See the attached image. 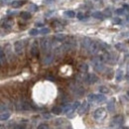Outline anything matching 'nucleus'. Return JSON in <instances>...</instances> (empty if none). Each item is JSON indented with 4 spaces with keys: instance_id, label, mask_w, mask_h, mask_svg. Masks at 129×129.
Wrapping results in <instances>:
<instances>
[{
    "instance_id": "37",
    "label": "nucleus",
    "mask_w": 129,
    "mask_h": 129,
    "mask_svg": "<svg viewBox=\"0 0 129 129\" xmlns=\"http://www.w3.org/2000/svg\"><path fill=\"white\" fill-rule=\"evenodd\" d=\"M121 46H122L121 44H117V45H116L115 47H116V48L118 49V50H120V51H121V50H122V47H121Z\"/></svg>"
},
{
    "instance_id": "18",
    "label": "nucleus",
    "mask_w": 129,
    "mask_h": 129,
    "mask_svg": "<svg viewBox=\"0 0 129 129\" xmlns=\"http://www.w3.org/2000/svg\"><path fill=\"white\" fill-rule=\"evenodd\" d=\"M91 15H92L93 18L98 19V20H103V19H104V15H103L102 13H100L99 11H95V12H93Z\"/></svg>"
},
{
    "instance_id": "20",
    "label": "nucleus",
    "mask_w": 129,
    "mask_h": 129,
    "mask_svg": "<svg viewBox=\"0 0 129 129\" xmlns=\"http://www.w3.org/2000/svg\"><path fill=\"white\" fill-rule=\"evenodd\" d=\"M10 117V113L9 112H3L0 114V121H5L7 119H9Z\"/></svg>"
},
{
    "instance_id": "6",
    "label": "nucleus",
    "mask_w": 129,
    "mask_h": 129,
    "mask_svg": "<svg viewBox=\"0 0 129 129\" xmlns=\"http://www.w3.org/2000/svg\"><path fill=\"white\" fill-rule=\"evenodd\" d=\"M123 123H124V117L122 115H116V116L113 117L112 120H111V125H114V126L121 125Z\"/></svg>"
},
{
    "instance_id": "21",
    "label": "nucleus",
    "mask_w": 129,
    "mask_h": 129,
    "mask_svg": "<svg viewBox=\"0 0 129 129\" xmlns=\"http://www.w3.org/2000/svg\"><path fill=\"white\" fill-rule=\"evenodd\" d=\"M52 112L54 113V114L59 115V114H61V113L63 112V108L62 107H59V106H55V107L52 108Z\"/></svg>"
},
{
    "instance_id": "3",
    "label": "nucleus",
    "mask_w": 129,
    "mask_h": 129,
    "mask_svg": "<svg viewBox=\"0 0 129 129\" xmlns=\"http://www.w3.org/2000/svg\"><path fill=\"white\" fill-rule=\"evenodd\" d=\"M83 81H85L87 84H92V83H95L98 81V78L94 74H87L86 76H84Z\"/></svg>"
},
{
    "instance_id": "27",
    "label": "nucleus",
    "mask_w": 129,
    "mask_h": 129,
    "mask_svg": "<svg viewBox=\"0 0 129 129\" xmlns=\"http://www.w3.org/2000/svg\"><path fill=\"white\" fill-rule=\"evenodd\" d=\"M38 6L37 5H35V4H30L29 5V10L30 11H33V12H36V11H38Z\"/></svg>"
},
{
    "instance_id": "29",
    "label": "nucleus",
    "mask_w": 129,
    "mask_h": 129,
    "mask_svg": "<svg viewBox=\"0 0 129 129\" xmlns=\"http://www.w3.org/2000/svg\"><path fill=\"white\" fill-rule=\"evenodd\" d=\"M40 34H42V35H47L50 33V29L49 28H43V29H41V31H39Z\"/></svg>"
},
{
    "instance_id": "2",
    "label": "nucleus",
    "mask_w": 129,
    "mask_h": 129,
    "mask_svg": "<svg viewBox=\"0 0 129 129\" xmlns=\"http://www.w3.org/2000/svg\"><path fill=\"white\" fill-rule=\"evenodd\" d=\"M105 115H106V110L103 107H99L93 113V118L95 120H102V119H104Z\"/></svg>"
},
{
    "instance_id": "7",
    "label": "nucleus",
    "mask_w": 129,
    "mask_h": 129,
    "mask_svg": "<svg viewBox=\"0 0 129 129\" xmlns=\"http://www.w3.org/2000/svg\"><path fill=\"white\" fill-rule=\"evenodd\" d=\"M72 90H73V92L75 94H78V95H82V93L84 92L83 88L81 87V85H79V84H76V85L72 86Z\"/></svg>"
},
{
    "instance_id": "40",
    "label": "nucleus",
    "mask_w": 129,
    "mask_h": 129,
    "mask_svg": "<svg viewBox=\"0 0 129 129\" xmlns=\"http://www.w3.org/2000/svg\"><path fill=\"white\" fill-rule=\"evenodd\" d=\"M17 129H26V127H25V126H19Z\"/></svg>"
},
{
    "instance_id": "30",
    "label": "nucleus",
    "mask_w": 129,
    "mask_h": 129,
    "mask_svg": "<svg viewBox=\"0 0 129 129\" xmlns=\"http://www.w3.org/2000/svg\"><path fill=\"white\" fill-rule=\"evenodd\" d=\"M37 129H50V127H49L47 124H45V123H41V124L38 125Z\"/></svg>"
},
{
    "instance_id": "17",
    "label": "nucleus",
    "mask_w": 129,
    "mask_h": 129,
    "mask_svg": "<svg viewBox=\"0 0 129 129\" xmlns=\"http://www.w3.org/2000/svg\"><path fill=\"white\" fill-rule=\"evenodd\" d=\"M64 39H66V36H64V34H59V35H56V36L54 37V41H56V42H58V43L63 42Z\"/></svg>"
},
{
    "instance_id": "4",
    "label": "nucleus",
    "mask_w": 129,
    "mask_h": 129,
    "mask_svg": "<svg viewBox=\"0 0 129 129\" xmlns=\"http://www.w3.org/2000/svg\"><path fill=\"white\" fill-rule=\"evenodd\" d=\"M92 66H93V69H94L96 72H98V73L103 72L104 69H105L104 64H103L102 62H100L98 59H94V60L92 61Z\"/></svg>"
},
{
    "instance_id": "15",
    "label": "nucleus",
    "mask_w": 129,
    "mask_h": 129,
    "mask_svg": "<svg viewBox=\"0 0 129 129\" xmlns=\"http://www.w3.org/2000/svg\"><path fill=\"white\" fill-rule=\"evenodd\" d=\"M2 26H3V28H5V29H10V28L13 26V21H12V20H5V21L3 22V24H2Z\"/></svg>"
},
{
    "instance_id": "24",
    "label": "nucleus",
    "mask_w": 129,
    "mask_h": 129,
    "mask_svg": "<svg viewBox=\"0 0 129 129\" xmlns=\"http://www.w3.org/2000/svg\"><path fill=\"white\" fill-rule=\"evenodd\" d=\"M122 78H123V72L121 71V70H119V71H117V73H116V81H120L122 80Z\"/></svg>"
},
{
    "instance_id": "13",
    "label": "nucleus",
    "mask_w": 129,
    "mask_h": 129,
    "mask_svg": "<svg viewBox=\"0 0 129 129\" xmlns=\"http://www.w3.org/2000/svg\"><path fill=\"white\" fill-rule=\"evenodd\" d=\"M53 60H54V56L52 55V54H46V56H45V59H44V64H51L52 62H53Z\"/></svg>"
},
{
    "instance_id": "26",
    "label": "nucleus",
    "mask_w": 129,
    "mask_h": 129,
    "mask_svg": "<svg viewBox=\"0 0 129 129\" xmlns=\"http://www.w3.org/2000/svg\"><path fill=\"white\" fill-rule=\"evenodd\" d=\"M80 70H81L82 73H86L87 70H88V66L86 64H81L80 66Z\"/></svg>"
},
{
    "instance_id": "8",
    "label": "nucleus",
    "mask_w": 129,
    "mask_h": 129,
    "mask_svg": "<svg viewBox=\"0 0 129 129\" xmlns=\"http://www.w3.org/2000/svg\"><path fill=\"white\" fill-rule=\"evenodd\" d=\"M31 54H32L33 57H37L39 55V46H38V42L35 41L32 44V47H31Z\"/></svg>"
},
{
    "instance_id": "31",
    "label": "nucleus",
    "mask_w": 129,
    "mask_h": 129,
    "mask_svg": "<svg viewBox=\"0 0 129 129\" xmlns=\"http://www.w3.org/2000/svg\"><path fill=\"white\" fill-rule=\"evenodd\" d=\"M124 12H125V10H124L123 8H118V9H116V11H115V13H116L117 15H123Z\"/></svg>"
},
{
    "instance_id": "41",
    "label": "nucleus",
    "mask_w": 129,
    "mask_h": 129,
    "mask_svg": "<svg viewBox=\"0 0 129 129\" xmlns=\"http://www.w3.org/2000/svg\"><path fill=\"white\" fill-rule=\"evenodd\" d=\"M121 129H128V128H127V127H122Z\"/></svg>"
},
{
    "instance_id": "11",
    "label": "nucleus",
    "mask_w": 129,
    "mask_h": 129,
    "mask_svg": "<svg viewBox=\"0 0 129 129\" xmlns=\"http://www.w3.org/2000/svg\"><path fill=\"white\" fill-rule=\"evenodd\" d=\"M19 109L20 110H29V109H31V105L26 101H21L19 104Z\"/></svg>"
},
{
    "instance_id": "36",
    "label": "nucleus",
    "mask_w": 129,
    "mask_h": 129,
    "mask_svg": "<svg viewBox=\"0 0 129 129\" xmlns=\"http://www.w3.org/2000/svg\"><path fill=\"white\" fill-rule=\"evenodd\" d=\"M6 105H4V104H0V111H4V110H6Z\"/></svg>"
},
{
    "instance_id": "35",
    "label": "nucleus",
    "mask_w": 129,
    "mask_h": 129,
    "mask_svg": "<svg viewBox=\"0 0 129 129\" xmlns=\"http://www.w3.org/2000/svg\"><path fill=\"white\" fill-rule=\"evenodd\" d=\"M113 23H114V24H120V23H121V19L118 18V17H116V18L113 19Z\"/></svg>"
},
{
    "instance_id": "12",
    "label": "nucleus",
    "mask_w": 129,
    "mask_h": 129,
    "mask_svg": "<svg viewBox=\"0 0 129 129\" xmlns=\"http://www.w3.org/2000/svg\"><path fill=\"white\" fill-rule=\"evenodd\" d=\"M25 2H26L25 0H14V1H12L11 5H12L13 8H19V7L23 6Z\"/></svg>"
},
{
    "instance_id": "16",
    "label": "nucleus",
    "mask_w": 129,
    "mask_h": 129,
    "mask_svg": "<svg viewBox=\"0 0 129 129\" xmlns=\"http://www.w3.org/2000/svg\"><path fill=\"white\" fill-rule=\"evenodd\" d=\"M98 90H99V92L101 93V94H105V93H109V88L107 87V86H105V85H100L99 87H98Z\"/></svg>"
},
{
    "instance_id": "28",
    "label": "nucleus",
    "mask_w": 129,
    "mask_h": 129,
    "mask_svg": "<svg viewBox=\"0 0 129 129\" xmlns=\"http://www.w3.org/2000/svg\"><path fill=\"white\" fill-rule=\"evenodd\" d=\"M87 100H88L89 102H95V94L90 93V94L87 96Z\"/></svg>"
},
{
    "instance_id": "1",
    "label": "nucleus",
    "mask_w": 129,
    "mask_h": 129,
    "mask_svg": "<svg viewBox=\"0 0 129 129\" xmlns=\"http://www.w3.org/2000/svg\"><path fill=\"white\" fill-rule=\"evenodd\" d=\"M40 45H41V49L45 54H48L49 51L51 50L52 47V41L49 38H43L40 41Z\"/></svg>"
},
{
    "instance_id": "38",
    "label": "nucleus",
    "mask_w": 129,
    "mask_h": 129,
    "mask_svg": "<svg viewBox=\"0 0 129 129\" xmlns=\"http://www.w3.org/2000/svg\"><path fill=\"white\" fill-rule=\"evenodd\" d=\"M44 118H47V119H48V118H51V115H50V114H44Z\"/></svg>"
},
{
    "instance_id": "14",
    "label": "nucleus",
    "mask_w": 129,
    "mask_h": 129,
    "mask_svg": "<svg viewBox=\"0 0 129 129\" xmlns=\"http://www.w3.org/2000/svg\"><path fill=\"white\" fill-rule=\"evenodd\" d=\"M107 109L109 112H113L114 109H115V102H114V99H111L108 101L107 103Z\"/></svg>"
},
{
    "instance_id": "34",
    "label": "nucleus",
    "mask_w": 129,
    "mask_h": 129,
    "mask_svg": "<svg viewBox=\"0 0 129 129\" xmlns=\"http://www.w3.org/2000/svg\"><path fill=\"white\" fill-rule=\"evenodd\" d=\"M104 14H105V16L106 17H111V11H110V9H105L104 10Z\"/></svg>"
},
{
    "instance_id": "10",
    "label": "nucleus",
    "mask_w": 129,
    "mask_h": 129,
    "mask_svg": "<svg viewBox=\"0 0 129 129\" xmlns=\"http://www.w3.org/2000/svg\"><path fill=\"white\" fill-rule=\"evenodd\" d=\"M90 43H91V40H90L89 38H87V37L83 38V39L81 40V47H82V49L87 50L88 47H89V45H90Z\"/></svg>"
},
{
    "instance_id": "25",
    "label": "nucleus",
    "mask_w": 129,
    "mask_h": 129,
    "mask_svg": "<svg viewBox=\"0 0 129 129\" xmlns=\"http://www.w3.org/2000/svg\"><path fill=\"white\" fill-rule=\"evenodd\" d=\"M64 16L69 17V18H74V17H76V13L72 10H68L64 12Z\"/></svg>"
},
{
    "instance_id": "39",
    "label": "nucleus",
    "mask_w": 129,
    "mask_h": 129,
    "mask_svg": "<svg viewBox=\"0 0 129 129\" xmlns=\"http://www.w3.org/2000/svg\"><path fill=\"white\" fill-rule=\"evenodd\" d=\"M0 1H1L2 3H9L11 0H0Z\"/></svg>"
},
{
    "instance_id": "23",
    "label": "nucleus",
    "mask_w": 129,
    "mask_h": 129,
    "mask_svg": "<svg viewBox=\"0 0 129 129\" xmlns=\"http://www.w3.org/2000/svg\"><path fill=\"white\" fill-rule=\"evenodd\" d=\"M20 16H21V18H23L24 20H28V19H30V18H31V14H30L29 12L24 11V12H22V13L20 14Z\"/></svg>"
},
{
    "instance_id": "32",
    "label": "nucleus",
    "mask_w": 129,
    "mask_h": 129,
    "mask_svg": "<svg viewBox=\"0 0 129 129\" xmlns=\"http://www.w3.org/2000/svg\"><path fill=\"white\" fill-rule=\"evenodd\" d=\"M38 34H39V31L37 29H31L29 31V35H31V36H37Z\"/></svg>"
},
{
    "instance_id": "22",
    "label": "nucleus",
    "mask_w": 129,
    "mask_h": 129,
    "mask_svg": "<svg viewBox=\"0 0 129 129\" xmlns=\"http://www.w3.org/2000/svg\"><path fill=\"white\" fill-rule=\"evenodd\" d=\"M0 61H1L2 64L6 62V54L1 48H0Z\"/></svg>"
},
{
    "instance_id": "33",
    "label": "nucleus",
    "mask_w": 129,
    "mask_h": 129,
    "mask_svg": "<svg viewBox=\"0 0 129 129\" xmlns=\"http://www.w3.org/2000/svg\"><path fill=\"white\" fill-rule=\"evenodd\" d=\"M77 18H78V19H80V20H83V19L85 18V16H84V14H83V13L80 12V13H78V14H77Z\"/></svg>"
},
{
    "instance_id": "19",
    "label": "nucleus",
    "mask_w": 129,
    "mask_h": 129,
    "mask_svg": "<svg viewBox=\"0 0 129 129\" xmlns=\"http://www.w3.org/2000/svg\"><path fill=\"white\" fill-rule=\"evenodd\" d=\"M105 99H106V97L104 94H95V102H103V101H105Z\"/></svg>"
},
{
    "instance_id": "9",
    "label": "nucleus",
    "mask_w": 129,
    "mask_h": 129,
    "mask_svg": "<svg viewBox=\"0 0 129 129\" xmlns=\"http://www.w3.org/2000/svg\"><path fill=\"white\" fill-rule=\"evenodd\" d=\"M87 107H88L87 101H84V102H82L81 104H80V106L78 107V109H79V114H81V115L83 114V113L87 110Z\"/></svg>"
},
{
    "instance_id": "5",
    "label": "nucleus",
    "mask_w": 129,
    "mask_h": 129,
    "mask_svg": "<svg viewBox=\"0 0 129 129\" xmlns=\"http://www.w3.org/2000/svg\"><path fill=\"white\" fill-rule=\"evenodd\" d=\"M23 49H24V43L22 41H16L14 43V51L18 55H21L23 53Z\"/></svg>"
}]
</instances>
